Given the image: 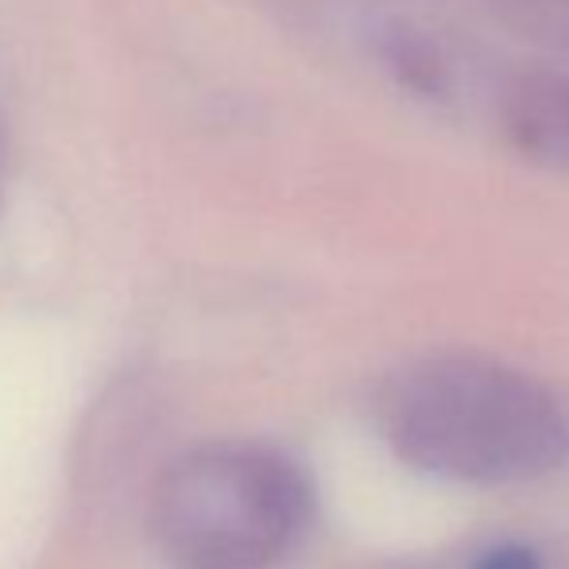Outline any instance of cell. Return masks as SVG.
<instances>
[{"mask_svg":"<svg viewBox=\"0 0 569 569\" xmlns=\"http://www.w3.org/2000/svg\"><path fill=\"white\" fill-rule=\"evenodd\" d=\"M477 569H542V562L527 547H500V550H492Z\"/></svg>","mask_w":569,"mask_h":569,"instance_id":"obj_3","label":"cell"},{"mask_svg":"<svg viewBox=\"0 0 569 569\" xmlns=\"http://www.w3.org/2000/svg\"><path fill=\"white\" fill-rule=\"evenodd\" d=\"M310 516V485L291 457L260 446L198 450L156 496L159 535L187 569H256Z\"/></svg>","mask_w":569,"mask_h":569,"instance_id":"obj_2","label":"cell"},{"mask_svg":"<svg viewBox=\"0 0 569 569\" xmlns=\"http://www.w3.org/2000/svg\"><path fill=\"white\" fill-rule=\"evenodd\" d=\"M376 422L407 465L461 485H519L569 461L566 407L488 357H427L388 376Z\"/></svg>","mask_w":569,"mask_h":569,"instance_id":"obj_1","label":"cell"}]
</instances>
